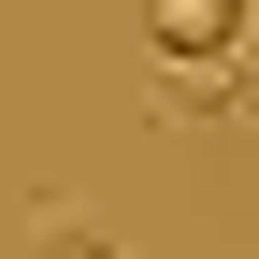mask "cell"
<instances>
[{
	"label": "cell",
	"instance_id": "3",
	"mask_svg": "<svg viewBox=\"0 0 259 259\" xmlns=\"http://www.w3.org/2000/svg\"><path fill=\"white\" fill-rule=\"evenodd\" d=\"M29 259H115V245L87 231V216H29Z\"/></svg>",
	"mask_w": 259,
	"mask_h": 259
},
{
	"label": "cell",
	"instance_id": "1",
	"mask_svg": "<svg viewBox=\"0 0 259 259\" xmlns=\"http://www.w3.org/2000/svg\"><path fill=\"white\" fill-rule=\"evenodd\" d=\"M231 101H245V58H158V87H144L158 130H202V115H231Z\"/></svg>",
	"mask_w": 259,
	"mask_h": 259
},
{
	"label": "cell",
	"instance_id": "2",
	"mask_svg": "<svg viewBox=\"0 0 259 259\" xmlns=\"http://www.w3.org/2000/svg\"><path fill=\"white\" fill-rule=\"evenodd\" d=\"M158 58H245V0H144Z\"/></svg>",
	"mask_w": 259,
	"mask_h": 259
}]
</instances>
